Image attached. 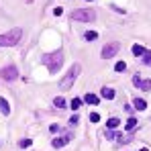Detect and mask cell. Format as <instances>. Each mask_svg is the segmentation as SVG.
I'll return each instance as SVG.
<instances>
[{
  "label": "cell",
  "instance_id": "cell-13",
  "mask_svg": "<svg viewBox=\"0 0 151 151\" xmlns=\"http://www.w3.org/2000/svg\"><path fill=\"white\" fill-rule=\"evenodd\" d=\"M84 37H86V41H96V39H98V33H96V31H88Z\"/></svg>",
  "mask_w": 151,
  "mask_h": 151
},
{
  "label": "cell",
  "instance_id": "cell-8",
  "mask_svg": "<svg viewBox=\"0 0 151 151\" xmlns=\"http://www.w3.org/2000/svg\"><path fill=\"white\" fill-rule=\"evenodd\" d=\"M100 96H102V98H106V100H112V98L116 96V92H114L112 88H108V86H104V88H102V94H100Z\"/></svg>",
  "mask_w": 151,
  "mask_h": 151
},
{
  "label": "cell",
  "instance_id": "cell-12",
  "mask_svg": "<svg viewBox=\"0 0 151 151\" xmlns=\"http://www.w3.org/2000/svg\"><path fill=\"white\" fill-rule=\"evenodd\" d=\"M106 125H108V129H116V127L121 125V121H119L116 116H112V119H108V123H106Z\"/></svg>",
  "mask_w": 151,
  "mask_h": 151
},
{
  "label": "cell",
  "instance_id": "cell-20",
  "mask_svg": "<svg viewBox=\"0 0 151 151\" xmlns=\"http://www.w3.org/2000/svg\"><path fill=\"white\" fill-rule=\"evenodd\" d=\"M125 68H127V63H125V61H119V63L114 65V72H123Z\"/></svg>",
  "mask_w": 151,
  "mask_h": 151
},
{
  "label": "cell",
  "instance_id": "cell-26",
  "mask_svg": "<svg viewBox=\"0 0 151 151\" xmlns=\"http://www.w3.org/2000/svg\"><path fill=\"white\" fill-rule=\"evenodd\" d=\"M139 151H149V149H147V147H141V149H139Z\"/></svg>",
  "mask_w": 151,
  "mask_h": 151
},
{
  "label": "cell",
  "instance_id": "cell-4",
  "mask_svg": "<svg viewBox=\"0 0 151 151\" xmlns=\"http://www.w3.org/2000/svg\"><path fill=\"white\" fill-rule=\"evenodd\" d=\"M72 19L74 21H82V23H92L96 19V12L94 10H88V8H78L72 12Z\"/></svg>",
  "mask_w": 151,
  "mask_h": 151
},
{
  "label": "cell",
  "instance_id": "cell-2",
  "mask_svg": "<svg viewBox=\"0 0 151 151\" xmlns=\"http://www.w3.org/2000/svg\"><path fill=\"white\" fill-rule=\"evenodd\" d=\"M21 37H23V29H12V31H8L6 35H0V47H14L19 41H21Z\"/></svg>",
  "mask_w": 151,
  "mask_h": 151
},
{
  "label": "cell",
  "instance_id": "cell-9",
  "mask_svg": "<svg viewBox=\"0 0 151 151\" xmlns=\"http://www.w3.org/2000/svg\"><path fill=\"white\" fill-rule=\"evenodd\" d=\"M0 112L2 114H10V104L6 98H0Z\"/></svg>",
  "mask_w": 151,
  "mask_h": 151
},
{
  "label": "cell",
  "instance_id": "cell-17",
  "mask_svg": "<svg viewBox=\"0 0 151 151\" xmlns=\"http://www.w3.org/2000/svg\"><path fill=\"white\" fill-rule=\"evenodd\" d=\"M143 45H133V55H143Z\"/></svg>",
  "mask_w": 151,
  "mask_h": 151
},
{
  "label": "cell",
  "instance_id": "cell-28",
  "mask_svg": "<svg viewBox=\"0 0 151 151\" xmlns=\"http://www.w3.org/2000/svg\"><path fill=\"white\" fill-rule=\"evenodd\" d=\"M88 2H90V0H88Z\"/></svg>",
  "mask_w": 151,
  "mask_h": 151
},
{
  "label": "cell",
  "instance_id": "cell-25",
  "mask_svg": "<svg viewBox=\"0 0 151 151\" xmlns=\"http://www.w3.org/2000/svg\"><path fill=\"white\" fill-rule=\"evenodd\" d=\"M133 84H135V86H141V78L135 76V78H133Z\"/></svg>",
  "mask_w": 151,
  "mask_h": 151
},
{
  "label": "cell",
  "instance_id": "cell-22",
  "mask_svg": "<svg viewBox=\"0 0 151 151\" xmlns=\"http://www.w3.org/2000/svg\"><path fill=\"white\" fill-rule=\"evenodd\" d=\"M90 121H92V123H98V121H100V114H98V112H90Z\"/></svg>",
  "mask_w": 151,
  "mask_h": 151
},
{
  "label": "cell",
  "instance_id": "cell-19",
  "mask_svg": "<svg viewBox=\"0 0 151 151\" xmlns=\"http://www.w3.org/2000/svg\"><path fill=\"white\" fill-rule=\"evenodd\" d=\"M70 104H72V108H74V110H78V108L82 106V98H74V100L70 102Z\"/></svg>",
  "mask_w": 151,
  "mask_h": 151
},
{
  "label": "cell",
  "instance_id": "cell-5",
  "mask_svg": "<svg viewBox=\"0 0 151 151\" xmlns=\"http://www.w3.org/2000/svg\"><path fill=\"white\" fill-rule=\"evenodd\" d=\"M0 78H2L4 82H12V80L19 78V70H17L14 65H6V68L0 70Z\"/></svg>",
  "mask_w": 151,
  "mask_h": 151
},
{
  "label": "cell",
  "instance_id": "cell-23",
  "mask_svg": "<svg viewBox=\"0 0 151 151\" xmlns=\"http://www.w3.org/2000/svg\"><path fill=\"white\" fill-rule=\"evenodd\" d=\"M78 123H80V119H78V116H72V119H70V125H78Z\"/></svg>",
  "mask_w": 151,
  "mask_h": 151
},
{
  "label": "cell",
  "instance_id": "cell-11",
  "mask_svg": "<svg viewBox=\"0 0 151 151\" xmlns=\"http://www.w3.org/2000/svg\"><path fill=\"white\" fill-rule=\"evenodd\" d=\"M84 100L88 102V104H94V106H96V104L100 102V98H98L96 94H86V96H84Z\"/></svg>",
  "mask_w": 151,
  "mask_h": 151
},
{
  "label": "cell",
  "instance_id": "cell-14",
  "mask_svg": "<svg viewBox=\"0 0 151 151\" xmlns=\"http://www.w3.org/2000/svg\"><path fill=\"white\" fill-rule=\"evenodd\" d=\"M53 104H55V106H57V108H65V104H68V102L63 100V98H61V96H57V98H55V100H53Z\"/></svg>",
  "mask_w": 151,
  "mask_h": 151
},
{
  "label": "cell",
  "instance_id": "cell-7",
  "mask_svg": "<svg viewBox=\"0 0 151 151\" xmlns=\"http://www.w3.org/2000/svg\"><path fill=\"white\" fill-rule=\"evenodd\" d=\"M72 139V135H63V137H57V139H53V147L55 149H59V147H63V145H68V141Z\"/></svg>",
  "mask_w": 151,
  "mask_h": 151
},
{
  "label": "cell",
  "instance_id": "cell-27",
  "mask_svg": "<svg viewBox=\"0 0 151 151\" xmlns=\"http://www.w3.org/2000/svg\"><path fill=\"white\" fill-rule=\"evenodd\" d=\"M49 2H51V0H47V4H49Z\"/></svg>",
  "mask_w": 151,
  "mask_h": 151
},
{
  "label": "cell",
  "instance_id": "cell-10",
  "mask_svg": "<svg viewBox=\"0 0 151 151\" xmlns=\"http://www.w3.org/2000/svg\"><path fill=\"white\" fill-rule=\"evenodd\" d=\"M133 106H135V110H145L147 108V102L143 100V98H135L133 100Z\"/></svg>",
  "mask_w": 151,
  "mask_h": 151
},
{
  "label": "cell",
  "instance_id": "cell-18",
  "mask_svg": "<svg viewBox=\"0 0 151 151\" xmlns=\"http://www.w3.org/2000/svg\"><path fill=\"white\" fill-rule=\"evenodd\" d=\"M143 63L145 65H151V53L149 51H143Z\"/></svg>",
  "mask_w": 151,
  "mask_h": 151
},
{
  "label": "cell",
  "instance_id": "cell-6",
  "mask_svg": "<svg viewBox=\"0 0 151 151\" xmlns=\"http://www.w3.org/2000/svg\"><path fill=\"white\" fill-rule=\"evenodd\" d=\"M119 43H108V45H104V49H102V59H110V57H114L116 55V51H119Z\"/></svg>",
  "mask_w": 151,
  "mask_h": 151
},
{
  "label": "cell",
  "instance_id": "cell-16",
  "mask_svg": "<svg viewBox=\"0 0 151 151\" xmlns=\"http://www.w3.org/2000/svg\"><path fill=\"white\" fill-rule=\"evenodd\" d=\"M143 92H149L151 90V80H145V82H141V86H139Z\"/></svg>",
  "mask_w": 151,
  "mask_h": 151
},
{
  "label": "cell",
  "instance_id": "cell-15",
  "mask_svg": "<svg viewBox=\"0 0 151 151\" xmlns=\"http://www.w3.org/2000/svg\"><path fill=\"white\" fill-rule=\"evenodd\" d=\"M135 127H137V119H133V116H131V119L127 121V131H133Z\"/></svg>",
  "mask_w": 151,
  "mask_h": 151
},
{
  "label": "cell",
  "instance_id": "cell-24",
  "mask_svg": "<svg viewBox=\"0 0 151 151\" xmlns=\"http://www.w3.org/2000/svg\"><path fill=\"white\" fill-rule=\"evenodd\" d=\"M61 12H63V8H61V6H57V8H55V10H53V14H55V17H59V14H61Z\"/></svg>",
  "mask_w": 151,
  "mask_h": 151
},
{
  "label": "cell",
  "instance_id": "cell-21",
  "mask_svg": "<svg viewBox=\"0 0 151 151\" xmlns=\"http://www.w3.org/2000/svg\"><path fill=\"white\" fill-rule=\"evenodd\" d=\"M29 145H31V139H21V141H19V147H23V149L29 147Z\"/></svg>",
  "mask_w": 151,
  "mask_h": 151
},
{
  "label": "cell",
  "instance_id": "cell-1",
  "mask_svg": "<svg viewBox=\"0 0 151 151\" xmlns=\"http://www.w3.org/2000/svg\"><path fill=\"white\" fill-rule=\"evenodd\" d=\"M43 63L49 68L51 74H55V72H59L61 70V63H63V55H61V51H53V53H45L43 55Z\"/></svg>",
  "mask_w": 151,
  "mask_h": 151
},
{
  "label": "cell",
  "instance_id": "cell-3",
  "mask_svg": "<svg viewBox=\"0 0 151 151\" xmlns=\"http://www.w3.org/2000/svg\"><path fill=\"white\" fill-rule=\"evenodd\" d=\"M80 72H82V65H80V63H74V65L70 68V72L63 76V78H61V82H59V88H61L63 92H65V90H70V88H72V84H74V80L78 78V76H80Z\"/></svg>",
  "mask_w": 151,
  "mask_h": 151
}]
</instances>
